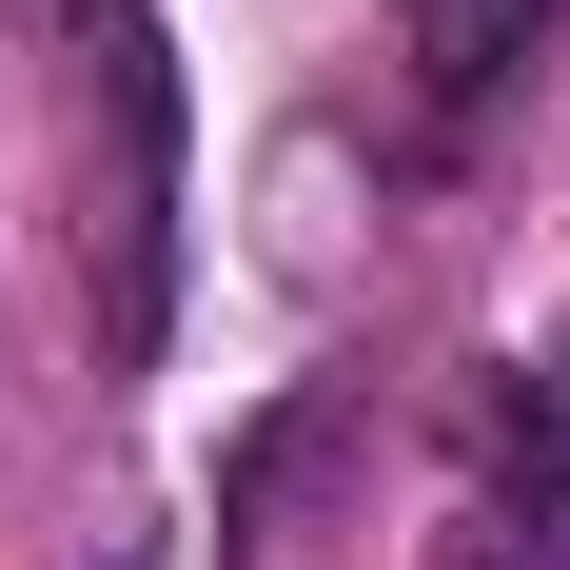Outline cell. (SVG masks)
Here are the masks:
<instances>
[{"mask_svg": "<svg viewBox=\"0 0 570 570\" xmlns=\"http://www.w3.org/2000/svg\"><path fill=\"white\" fill-rule=\"evenodd\" d=\"M99 40V335L158 354V295H177V59L138 0H79Z\"/></svg>", "mask_w": 570, "mask_h": 570, "instance_id": "1", "label": "cell"}, {"mask_svg": "<svg viewBox=\"0 0 570 570\" xmlns=\"http://www.w3.org/2000/svg\"><path fill=\"white\" fill-rule=\"evenodd\" d=\"M335 472H354V394H276L217 453V551H295V531L335 512Z\"/></svg>", "mask_w": 570, "mask_h": 570, "instance_id": "2", "label": "cell"}, {"mask_svg": "<svg viewBox=\"0 0 570 570\" xmlns=\"http://www.w3.org/2000/svg\"><path fill=\"white\" fill-rule=\"evenodd\" d=\"M433 570H570V453H531V492L492 472V492L433 531Z\"/></svg>", "mask_w": 570, "mask_h": 570, "instance_id": "3", "label": "cell"}, {"mask_svg": "<svg viewBox=\"0 0 570 570\" xmlns=\"http://www.w3.org/2000/svg\"><path fill=\"white\" fill-rule=\"evenodd\" d=\"M531 20H551V0H394V40H413V79H433V99L512 79V59H531Z\"/></svg>", "mask_w": 570, "mask_h": 570, "instance_id": "4", "label": "cell"}, {"mask_svg": "<svg viewBox=\"0 0 570 570\" xmlns=\"http://www.w3.org/2000/svg\"><path fill=\"white\" fill-rule=\"evenodd\" d=\"M531 453H570V374H551V394H531Z\"/></svg>", "mask_w": 570, "mask_h": 570, "instance_id": "5", "label": "cell"}]
</instances>
